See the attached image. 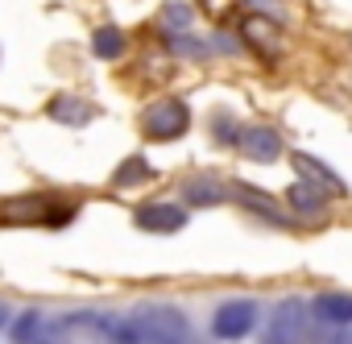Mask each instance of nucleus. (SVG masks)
Returning a JSON list of instances; mask_svg holds the SVG:
<instances>
[{"mask_svg": "<svg viewBox=\"0 0 352 344\" xmlns=\"http://www.w3.org/2000/svg\"><path fill=\"white\" fill-rule=\"evenodd\" d=\"M75 216H79V204L50 200V195H25V200L0 204V220H5V224H46V228H67V224H75Z\"/></svg>", "mask_w": 352, "mask_h": 344, "instance_id": "1", "label": "nucleus"}, {"mask_svg": "<svg viewBox=\"0 0 352 344\" xmlns=\"http://www.w3.org/2000/svg\"><path fill=\"white\" fill-rule=\"evenodd\" d=\"M133 315L145 344H191V323L174 303H141Z\"/></svg>", "mask_w": 352, "mask_h": 344, "instance_id": "2", "label": "nucleus"}, {"mask_svg": "<svg viewBox=\"0 0 352 344\" xmlns=\"http://www.w3.org/2000/svg\"><path fill=\"white\" fill-rule=\"evenodd\" d=\"M191 104L179 100V96H166V100H153L145 112H141V133L149 141H179L191 133Z\"/></svg>", "mask_w": 352, "mask_h": 344, "instance_id": "3", "label": "nucleus"}, {"mask_svg": "<svg viewBox=\"0 0 352 344\" xmlns=\"http://www.w3.org/2000/svg\"><path fill=\"white\" fill-rule=\"evenodd\" d=\"M302 336H307V303L298 294L278 299L270 319H265L261 344H302Z\"/></svg>", "mask_w": 352, "mask_h": 344, "instance_id": "4", "label": "nucleus"}, {"mask_svg": "<svg viewBox=\"0 0 352 344\" xmlns=\"http://www.w3.org/2000/svg\"><path fill=\"white\" fill-rule=\"evenodd\" d=\"M261 319V303L257 299H224L216 311H212V336L216 340H245Z\"/></svg>", "mask_w": 352, "mask_h": 344, "instance_id": "5", "label": "nucleus"}, {"mask_svg": "<svg viewBox=\"0 0 352 344\" xmlns=\"http://www.w3.org/2000/svg\"><path fill=\"white\" fill-rule=\"evenodd\" d=\"M228 200H236V204H241L245 212H253L261 224H274V228H286V233L294 228V220L274 204V195H265V191H261V187H253V183H241V179H236V183H228Z\"/></svg>", "mask_w": 352, "mask_h": 344, "instance_id": "6", "label": "nucleus"}, {"mask_svg": "<svg viewBox=\"0 0 352 344\" xmlns=\"http://www.w3.org/2000/svg\"><path fill=\"white\" fill-rule=\"evenodd\" d=\"M133 224L141 233L170 237V233H183L187 228V208H179V204H141L133 212Z\"/></svg>", "mask_w": 352, "mask_h": 344, "instance_id": "7", "label": "nucleus"}, {"mask_svg": "<svg viewBox=\"0 0 352 344\" xmlns=\"http://www.w3.org/2000/svg\"><path fill=\"white\" fill-rule=\"evenodd\" d=\"M236 149H241L249 162L270 166V162H278V158H282V133H278L274 125H245V129H241Z\"/></svg>", "mask_w": 352, "mask_h": 344, "instance_id": "8", "label": "nucleus"}, {"mask_svg": "<svg viewBox=\"0 0 352 344\" xmlns=\"http://www.w3.org/2000/svg\"><path fill=\"white\" fill-rule=\"evenodd\" d=\"M307 315L319 323V327H352V294H340V290H323L307 303Z\"/></svg>", "mask_w": 352, "mask_h": 344, "instance_id": "9", "label": "nucleus"}, {"mask_svg": "<svg viewBox=\"0 0 352 344\" xmlns=\"http://www.w3.org/2000/svg\"><path fill=\"white\" fill-rule=\"evenodd\" d=\"M46 120L67 125V129H83V125L96 120V104L83 100V96H75V92H58V96H50V104H46Z\"/></svg>", "mask_w": 352, "mask_h": 344, "instance_id": "10", "label": "nucleus"}, {"mask_svg": "<svg viewBox=\"0 0 352 344\" xmlns=\"http://www.w3.org/2000/svg\"><path fill=\"white\" fill-rule=\"evenodd\" d=\"M290 162H294V170H298V175L302 179H311L319 191H327V195H336V200H348V183L336 175V170L323 162V158H315V153H290Z\"/></svg>", "mask_w": 352, "mask_h": 344, "instance_id": "11", "label": "nucleus"}, {"mask_svg": "<svg viewBox=\"0 0 352 344\" xmlns=\"http://www.w3.org/2000/svg\"><path fill=\"white\" fill-rule=\"evenodd\" d=\"M179 195L187 208H220L228 204V183H220L216 175H191L179 183Z\"/></svg>", "mask_w": 352, "mask_h": 344, "instance_id": "12", "label": "nucleus"}, {"mask_svg": "<svg viewBox=\"0 0 352 344\" xmlns=\"http://www.w3.org/2000/svg\"><path fill=\"white\" fill-rule=\"evenodd\" d=\"M91 332H96L104 344H145V340H141V327H137V315L100 311V315H91Z\"/></svg>", "mask_w": 352, "mask_h": 344, "instance_id": "13", "label": "nucleus"}, {"mask_svg": "<svg viewBox=\"0 0 352 344\" xmlns=\"http://www.w3.org/2000/svg\"><path fill=\"white\" fill-rule=\"evenodd\" d=\"M286 204H290V212L298 216V220H323L327 216V191H319L311 179H302L298 175V183L286 191Z\"/></svg>", "mask_w": 352, "mask_h": 344, "instance_id": "14", "label": "nucleus"}, {"mask_svg": "<svg viewBox=\"0 0 352 344\" xmlns=\"http://www.w3.org/2000/svg\"><path fill=\"white\" fill-rule=\"evenodd\" d=\"M124 50H129V34H124L120 25L104 21V25L91 34V54H96V58H104V63H116V58H124Z\"/></svg>", "mask_w": 352, "mask_h": 344, "instance_id": "15", "label": "nucleus"}, {"mask_svg": "<svg viewBox=\"0 0 352 344\" xmlns=\"http://www.w3.org/2000/svg\"><path fill=\"white\" fill-rule=\"evenodd\" d=\"M149 179H153L149 158H145V153H129V158L112 170V179H108V183H112L116 191H129V187H141V183H149Z\"/></svg>", "mask_w": 352, "mask_h": 344, "instance_id": "16", "label": "nucleus"}, {"mask_svg": "<svg viewBox=\"0 0 352 344\" xmlns=\"http://www.w3.org/2000/svg\"><path fill=\"white\" fill-rule=\"evenodd\" d=\"M157 30H162L166 38L191 34V30H195V9L187 5V0H166V9L157 13Z\"/></svg>", "mask_w": 352, "mask_h": 344, "instance_id": "17", "label": "nucleus"}, {"mask_svg": "<svg viewBox=\"0 0 352 344\" xmlns=\"http://www.w3.org/2000/svg\"><path fill=\"white\" fill-rule=\"evenodd\" d=\"M46 311H38V307H30V311H21V315H13L9 319V340L13 344H38L42 340V332H46Z\"/></svg>", "mask_w": 352, "mask_h": 344, "instance_id": "18", "label": "nucleus"}, {"mask_svg": "<svg viewBox=\"0 0 352 344\" xmlns=\"http://www.w3.org/2000/svg\"><path fill=\"white\" fill-rule=\"evenodd\" d=\"M170 54H179V58H212V42L208 38H195V34H174L166 38Z\"/></svg>", "mask_w": 352, "mask_h": 344, "instance_id": "19", "label": "nucleus"}, {"mask_svg": "<svg viewBox=\"0 0 352 344\" xmlns=\"http://www.w3.org/2000/svg\"><path fill=\"white\" fill-rule=\"evenodd\" d=\"M208 129H212V141H216V145L232 149V145L241 141V129H245V125H241L236 116H228V112H216V116L208 120Z\"/></svg>", "mask_w": 352, "mask_h": 344, "instance_id": "20", "label": "nucleus"}, {"mask_svg": "<svg viewBox=\"0 0 352 344\" xmlns=\"http://www.w3.org/2000/svg\"><path fill=\"white\" fill-rule=\"evenodd\" d=\"M208 42H212V54H241V50H245V42L232 38V34H224V30H220L216 38H208Z\"/></svg>", "mask_w": 352, "mask_h": 344, "instance_id": "21", "label": "nucleus"}, {"mask_svg": "<svg viewBox=\"0 0 352 344\" xmlns=\"http://www.w3.org/2000/svg\"><path fill=\"white\" fill-rule=\"evenodd\" d=\"M9 319H13V311H9L5 303H0V327H9Z\"/></svg>", "mask_w": 352, "mask_h": 344, "instance_id": "22", "label": "nucleus"}, {"mask_svg": "<svg viewBox=\"0 0 352 344\" xmlns=\"http://www.w3.org/2000/svg\"><path fill=\"white\" fill-rule=\"evenodd\" d=\"M323 344H352V336H331V340H323Z\"/></svg>", "mask_w": 352, "mask_h": 344, "instance_id": "23", "label": "nucleus"}, {"mask_svg": "<svg viewBox=\"0 0 352 344\" xmlns=\"http://www.w3.org/2000/svg\"><path fill=\"white\" fill-rule=\"evenodd\" d=\"M257 5H261V9H265V5H282V0H257Z\"/></svg>", "mask_w": 352, "mask_h": 344, "instance_id": "24", "label": "nucleus"}]
</instances>
